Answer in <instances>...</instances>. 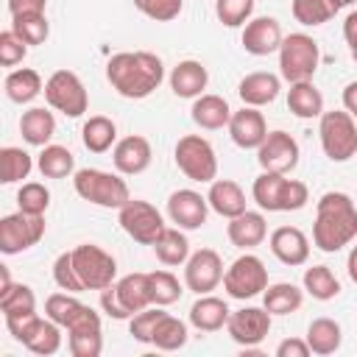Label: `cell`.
Listing matches in <instances>:
<instances>
[{
    "label": "cell",
    "instance_id": "obj_17",
    "mask_svg": "<svg viewBox=\"0 0 357 357\" xmlns=\"http://www.w3.org/2000/svg\"><path fill=\"white\" fill-rule=\"evenodd\" d=\"M206 215H209V201L195 192V190H176L170 192L167 198V218L184 229V231H192V229H201L206 223Z\"/></svg>",
    "mask_w": 357,
    "mask_h": 357
},
{
    "label": "cell",
    "instance_id": "obj_37",
    "mask_svg": "<svg viewBox=\"0 0 357 357\" xmlns=\"http://www.w3.org/2000/svg\"><path fill=\"white\" fill-rule=\"evenodd\" d=\"M36 167L45 178H67L70 173H75V156L64 145H45L36 159Z\"/></svg>",
    "mask_w": 357,
    "mask_h": 357
},
{
    "label": "cell",
    "instance_id": "obj_18",
    "mask_svg": "<svg viewBox=\"0 0 357 357\" xmlns=\"http://www.w3.org/2000/svg\"><path fill=\"white\" fill-rule=\"evenodd\" d=\"M282 25L273 17H254L245 22L243 28V47L251 56H268V53H279L282 47Z\"/></svg>",
    "mask_w": 357,
    "mask_h": 357
},
{
    "label": "cell",
    "instance_id": "obj_45",
    "mask_svg": "<svg viewBox=\"0 0 357 357\" xmlns=\"http://www.w3.org/2000/svg\"><path fill=\"white\" fill-rule=\"evenodd\" d=\"M148 279H151V298H153L156 307H170L184 293L178 279L170 271H153V273H148Z\"/></svg>",
    "mask_w": 357,
    "mask_h": 357
},
{
    "label": "cell",
    "instance_id": "obj_8",
    "mask_svg": "<svg viewBox=\"0 0 357 357\" xmlns=\"http://www.w3.org/2000/svg\"><path fill=\"white\" fill-rule=\"evenodd\" d=\"M117 223L123 226V231L131 240H137L142 245H153L167 229L162 212L153 204L139 201V198H131L117 209Z\"/></svg>",
    "mask_w": 357,
    "mask_h": 357
},
{
    "label": "cell",
    "instance_id": "obj_46",
    "mask_svg": "<svg viewBox=\"0 0 357 357\" xmlns=\"http://www.w3.org/2000/svg\"><path fill=\"white\" fill-rule=\"evenodd\" d=\"M17 204H20V209L28 212V215H45L47 206H50V192H47V187L39 184V181H25V184L20 187V192H17Z\"/></svg>",
    "mask_w": 357,
    "mask_h": 357
},
{
    "label": "cell",
    "instance_id": "obj_39",
    "mask_svg": "<svg viewBox=\"0 0 357 357\" xmlns=\"http://www.w3.org/2000/svg\"><path fill=\"white\" fill-rule=\"evenodd\" d=\"M290 8H293L296 22L315 28V25L329 22L343 6H340V0H293Z\"/></svg>",
    "mask_w": 357,
    "mask_h": 357
},
{
    "label": "cell",
    "instance_id": "obj_34",
    "mask_svg": "<svg viewBox=\"0 0 357 357\" xmlns=\"http://www.w3.org/2000/svg\"><path fill=\"white\" fill-rule=\"evenodd\" d=\"M312 349V354H335L340 349V340H343V332H340V324L335 318H315L310 321L307 326V337H304Z\"/></svg>",
    "mask_w": 357,
    "mask_h": 357
},
{
    "label": "cell",
    "instance_id": "obj_2",
    "mask_svg": "<svg viewBox=\"0 0 357 357\" xmlns=\"http://www.w3.org/2000/svg\"><path fill=\"white\" fill-rule=\"evenodd\" d=\"M357 237V206L346 192H324L315 206L312 223V243L335 254Z\"/></svg>",
    "mask_w": 357,
    "mask_h": 357
},
{
    "label": "cell",
    "instance_id": "obj_7",
    "mask_svg": "<svg viewBox=\"0 0 357 357\" xmlns=\"http://www.w3.org/2000/svg\"><path fill=\"white\" fill-rule=\"evenodd\" d=\"M176 165L178 170L190 178V181H201V184H212L218 178V156L215 148L209 145V139H204L201 134H184L176 142Z\"/></svg>",
    "mask_w": 357,
    "mask_h": 357
},
{
    "label": "cell",
    "instance_id": "obj_53",
    "mask_svg": "<svg viewBox=\"0 0 357 357\" xmlns=\"http://www.w3.org/2000/svg\"><path fill=\"white\" fill-rule=\"evenodd\" d=\"M100 307H103V312H106L109 318H114V321L131 318V315L126 312V307L120 304V298H117V293H114V284H109V287L100 290Z\"/></svg>",
    "mask_w": 357,
    "mask_h": 357
},
{
    "label": "cell",
    "instance_id": "obj_1",
    "mask_svg": "<svg viewBox=\"0 0 357 357\" xmlns=\"http://www.w3.org/2000/svg\"><path fill=\"white\" fill-rule=\"evenodd\" d=\"M106 78L112 89L128 100H142L165 81V64L148 50H123L106 61Z\"/></svg>",
    "mask_w": 357,
    "mask_h": 357
},
{
    "label": "cell",
    "instance_id": "obj_13",
    "mask_svg": "<svg viewBox=\"0 0 357 357\" xmlns=\"http://www.w3.org/2000/svg\"><path fill=\"white\" fill-rule=\"evenodd\" d=\"M64 329H67V346L73 357H100L103 329H100V315L92 307L84 304V310Z\"/></svg>",
    "mask_w": 357,
    "mask_h": 357
},
{
    "label": "cell",
    "instance_id": "obj_3",
    "mask_svg": "<svg viewBox=\"0 0 357 357\" xmlns=\"http://www.w3.org/2000/svg\"><path fill=\"white\" fill-rule=\"evenodd\" d=\"M73 187L84 201H89L95 206H103V209H120L126 201H131L126 178H120L117 173L98 170V167L75 170L73 173Z\"/></svg>",
    "mask_w": 357,
    "mask_h": 357
},
{
    "label": "cell",
    "instance_id": "obj_36",
    "mask_svg": "<svg viewBox=\"0 0 357 357\" xmlns=\"http://www.w3.org/2000/svg\"><path fill=\"white\" fill-rule=\"evenodd\" d=\"M0 310L3 318H20V315H33L36 312V296L28 284L11 282L0 287Z\"/></svg>",
    "mask_w": 357,
    "mask_h": 357
},
{
    "label": "cell",
    "instance_id": "obj_9",
    "mask_svg": "<svg viewBox=\"0 0 357 357\" xmlns=\"http://www.w3.org/2000/svg\"><path fill=\"white\" fill-rule=\"evenodd\" d=\"M73 265H75V273H78L84 290H103V287L114 284L117 262L100 245H92V243L75 245L73 248Z\"/></svg>",
    "mask_w": 357,
    "mask_h": 357
},
{
    "label": "cell",
    "instance_id": "obj_19",
    "mask_svg": "<svg viewBox=\"0 0 357 357\" xmlns=\"http://www.w3.org/2000/svg\"><path fill=\"white\" fill-rule=\"evenodd\" d=\"M229 134H231V142L243 151H251V148H259L262 139L268 137V126H265V117L257 106H243L240 112H231V120H229Z\"/></svg>",
    "mask_w": 357,
    "mask_h": 357
},
{
    "label": "cell",
    "instance_id": "obj_20",
    "mask_svg": "<svg viewBox=\"0 0 357 357\" xmlns=\"http://www.w3.org/2000/svg\"><path fill=\"white\" fill-rule=\"evenodd\" d=\"M151 159H153V151H151V142L142 134H131V137L117 139V145L112 151V162H114L117 173H123V176L145 173Z\"/></svg>",
    "mask_w": 357,
    "mask_h": 357
},
{
    "label": "cell",
    "instance_id": "obj_47",
    "mask_svg": "<svg viewBox=\"0 0 357 357\" xmlns=\"http://www.w3.org/2000/svg\"><path fill=\"white\" fill-rule=\"evenodd\" d=\"M215 14L226 28H240L254 14V0H215Z\"/></svg>",
    "mask_w": 357,
    "mask_h": 357
},
{
    "label": "cell",
    "instance_id": "obj_27",
    "mask_svg": "<svg viewBox=\"0 0 357 357\" xmlns=\"http://www.w3.org/2000/svg\"><path fill=\"white\" fill-rule=\"evenodd\" d=\"M114 293H117V298H120V304L126 307L128 315H134L145 307H153L148 273H126L123 279L114 282Z\"/></svg>",
    "mask_w": 357,
    "mask_h": 357
},
{
    "label": "cell",
    "instance_id": "obj_43",
    "mask_svg": "<svg viewBox=\"0 0 357 357\" xmlns=\"http://www.w3.org/2000/svg\"><path fill=\"white\" fill-rule=\"evenodd\" d=\"M11 31L25 42V45H42L50 33V22L45 17V11L36 14H14L11 17Z\"/></svg>",
    "mask_w": 357,
    "mask_h": 357
},
{
    "label": "cell",
    "instance_id": "obj_15",
    "mask_svg": "<svg viewBox=\"0 0 357 357\" xmlns=\"http://www.w3.org/2000/svg\"><path fill=\"white\" fill-rule=\"evenodd\" d=\"M271 312L265 307H243L237 312L229 315V324H226V332L234 343H240L243 349H254L259 346L268 332H271Z\"/></svg>",
    "mask_w": 357,
    "mask_h": 357
},
{
    "label": "cell",
    "instance_id": "obj_49",
    "mask_svg": "<svg viewBox=\"0 0 357 357\" xmlns=\"http://www.w3.org/2000/svg\"><path fill=\"white\" fill-rule=\"evenodd\" d=\"M134 8L153 22H170L181 14L184 0H134Z\"/></svg>",
    "mask_w": 357,
    "mask_h": 357
},
{
    "label": "cell",
    "instance_id": "obj_56",
    "mask_svg": "<svg viewBox=\"0 0 357 357\" xmlns=\"http://www.w3.org/2000/svg\"><path fill=\"white\" fill-rule=\"evenodd\" d=\"M343 39H346L349 50H357V8L349 11L343 20Z\"/></svg>",
    "mask_w": 357,
    "mask_h": 357
},
{
    "label": "cell",
    "instance_id": "obj_40",
    "mask_svg": "<svg viewBox=\"0 0 357 357\" xmlns=\"http://www.w3.org/2000/svg\"><path fill=\"white\" fill-rule=\"evenodd\" d=\"M33 170V159L28 151L17 148V145H6L0 151V181L3 184H14V181H22L28 178V173Z\"/></svg>",
    "mask_w": 357,
    "mask_h": 357
},
{
    "label": "cell",
    "instance_id": "obj_16",
    "mask_svg": "<svg viewBox=\"0 0 357 357\" xmlns=\"http://www.w3.org/2000/svg\"><path fill=\"white\" fill-rule=\"evenodd\" d=\"M257 162H259L262 170L290 173L298 165V142L287 131H282V128L268 131V137L257 148Z\"/></svg>",
    "mask_w": 357,
    "mask_h": 357
},
{
    "label": "cell",
    "instance_id": "obj_57",
    "mask_svg": "<svg viewBox=\"0 0 357 357\" xmlns=\"http://www.w3.org/2000/svg\"><path fill=\"white\" fill-rule=\"evenodd\" d=\"M343 109L357 120V81L346 84V89H343Z\"/></svg>",
    "mask_w": 357,
    "mask_h": 357
},
{
    "label": "cell",
    "instance_id": "obj_22",
    "mask_svg": "<svg viewBox=\"0 0 357 357\" xmlns=\"http://www.w3.org/2000/svg\"><path fill=\"white\" fill-rule=\"evenodd\" d=\"M226 234H229V243L243 248V251H251L257 248L265 237H268V223H265V215L262 212H243L237 218H229V226H226Z\"/></svg>",
    "mask_w": 357,
    "mask_h": 357
},
{
    "label": "cell",
    "instance_id": "obj_25",
    "mask_svg": "<svg viewBox=\"0 0 357 357\" xmlns=\"http://www.w3.org/2000/svg\"><path fill=\"white\" fill-rule=\"evenodd\" d=\"M206 81H209V73H206V67H204L201 61H195V59L178 61V64L173 67V73H170V89H173V95H178V98H192V100H195L198 95H204Z\"/></svg>",
    "mask_w": 357,
    "mask_h": 357
},
{
    "label": "cell",
    "instance_id": "obj_26",
    "mask_svg": "<svg viewBox=\"0 0 357 357\" xmlns=\"http://www.w3.org/2000/svg\"><path fill=\"white\" fill-rule=\"evenodd\" d=\"M209 209H215L220 218H237L245 212V192L231 178H215L206 192Z\"/></svg>",
    "mask_w": 357,
    "mask_h": 357
},
{
    "label": "cell",
    "instance_id": "obj_11",
    "mask_svg": "<svg viewBox=\"0 0 357 357\" xmlns=\"http://www.w3.org/2000/svg\"><path fill=\"white\" fill-rule=\"evenodd\" d=\"M265 287H268V268H265V262H262L259 257H254V254L237 257V259L226 268V273H223V290H226L231 298L245 301V298H254V296L265 293Z\"/></svg>",
    "mask_w": 357,
    "mask_h": 357
},
{
    "label": "cell",
    "instance_id": "obj_52",
    "mask_svg": "<svg viewBox=\"0 0 357 357\" xmlns=\"http://www.w3.org/2000/svg\"><path fill=\"white\" fill-rule=\"evenodd\" d=\"M307 201H310V190H307V184L298 181V178H287V184H284V195H282V212H296V209H301Z\"/></svg>",
    "mask_w": 357,
    "mask_h": 357
},
{
    "label": "cell",
    "instance_id": "obj_32",
    "mask_svg": "<svg viewBox=\"0 0 357 357\" xmlns=\"http://www.w3.org/2000/svg\"><path fill=\"white\" fill-rule=\"evenodd\" d=\"M284 184H287V176H284V173L262 170V173L254 178V187H251V195H254V201L259 204V209H265V212H282Z\"/></svg>",
    "mask_w": 357,
    "mask_h": 357
},
{
    "label": "cell",
    "instance_id": "obj_4",
    "mask_svg": "<svg viewBox=\"0 0 357 357\" xmlns=\"http://www.w3.org/2000/svg\"><path fill=\"white\" fill-rule=\"evenodd\" d=\"M318 64H321V50H318V42L312 36L290 33V36L282 39V47H279V75L287 84L312 81Z\"/></svg>",
    "mask_w": 357,
    "mask_h": 357
},
{
    "label": "cell",
    "instance_id": "obj_30",
    "mask_svg": "<svg viewBox=\"0 0 357 357\" xmlns=\"http://www.w3.org/2000/svg\"><path fill=\"white\" fill-rule=\"evenodd\" d=\"M287 109H290L296 117H301V120L321 117V114H324V95L315 89L312 81L290 84V89H287Z\"/></svg>",
    "mask_w": 357,
    "mask_h": 357
},
{
    "label": "cell",
    "instance_id": "obj_21",
    "mask_svg": "<svg viewBox=\"0 0 357 357\" xmlns=\"http://www.w3.org/2000/svg\"><path fill=\"white\" fill-rule=\"evenodd\" d=\"M271 251L282 265H304L310 259V240L296 226H279L271 231Z\"/></svg>",
    "mask_w": 357,
    "mask_h": 357
},
{
    "label": "cell",
    "instance_id": "obj_35",
    "mask_svg": "<svg viewBox=\"0 0 357 357\" xmlns=\"http://www.w3.org/2000/svg\"><path fill=\"white\" fill-rule=\"evenodd\" d=\"M81 139H84L86 151L106 153L112 145H117V126H114V120H109L103 114H92L81 128Z\"/></svg>",
    "mask_w": 357,
    "mask_h": 357
},
{
    "label": "cell",
    "instance_id": "obj_29",
    "mask_svg": "<svg viewBox=\"0 0 357 357\" xmlns=\"http://www.w3.org/2000/svg\"><path fill=\"white\" fill-rule=\"evenodd\" d=\"M20 134L28 145L45 148L50 142V137L56 134V117L53 112H47L45 106H33L28 112H22L20 117Z\"/></svg>",
    "mask_w": 357,
    "mask_h": 357
},
{
    "label": "cell",
    "instance_id": "obj_10",
    "mask_svg": "<svg viewBox=\"0 0 357 357\" xmlns=\"http://www.w3.org/2000/svg\"><path fill=\"white\" fill-rule=\"evenodd\" d=\"M45 100L64 117H81L89 106V95L73 70H56L45 81Z\"/></svg>",
    "mask_w": 357,
    "mask_h": 357
},
{
    "label": "cell",
    "instance_id": "obj_48",
    "mask_svg": "<svg viewBox=\"0 0 357 357\" xmlns=\"http://www.w3.org/2000/svg\"><path fill=\"white\" fill-rule=\"evenodd\" d=\"M165 315V310L162 307H145V310H139V312H134L131 318H128V332H131V337L134 340H139V343H151V337H153V329H156V324H159V318Z\"/></svg>",
    "mask_w": 357,
    "mask_h": 357
},
{
    "label": "cell",
    "instance_id": "obj_54",
    "mask_svg": "<svg viewBox=\"0 0 357 357\" xmlns=\"http://www.w3.org/2000/svg\"><path fill=\"white\" fill-rule=\"evenodd\" d=\"M312 349L307 340H298V337H287L276 346V357H310Z\"/></svg>",
    "mask_w": 357,
    "mask_h": 357
},
{
    "label": "cell",
    "instance_id": "obj_28",
    "mask_svg": "<svg viewBox=\"0 0 357 357\" xmlns=\"http://www.w3.org/2000/svg\"><path fill=\"white\" fill-rule=\"evenodd\" d=\"M190 117H192L195 126H201V128H206V131H218V128L229 126L231 109H229L226 98H220V95H198V98L192 100Z\"/></svg>",
    "mask_w": 357,
    "mask_h": 357
},
{
    "label": "cell",
    "instance_id": "obj_24",
    "mask_svg": "<svg viewBox=\"0 0 357 357\" xmlns=\"http://www.w3.org/2000/svg\"><path fill=\"white\" fill-rule=\"evenodd\" d=\"M229 315H231L229 304L223 298H218V296H209V293L198 296L195 304L190 307V324L198 332H218V329H223L229 324Z\"/></svg>",
    "mask_w": 357,
    "mask_h": 357
},
{
    "label": "cell",
    "instance_id": "obj_5",
    "mask_svg": "<svg viewBox=\"0 0 357 357\" xmlns=\"http://www.w3.org/2000/svg\"><path fill=\"white\" fill-rule=\"evenodd\" d=\"M6 326H8L11 337L33 354L50 357L61 349V326L56 321H50L47 315L39 318L33 312V315H20V318H6Z\"/></svg>",
    "mask_w": 357,
    "mask_h": 357
},
{
    "label": "cell",
    "instance_id": "obj_60",
    "mask_svg": "<svg viewBox=\"0 0 357 357\" xmlns=\"http://www.w3.org/2000/svg\"><path fill=\"white\" fill-rule=\"evenodd\" d=\"M351 59H354V61H357V50H351Z\"/></svg>",
    "mask_w": 357,
    "mask_h": 357
},
{
    "label": "cell",
    "instance_id": "obj_41",
    "mask_svg": "<svg viewBox=\"0 0 357 357\" xmlns=\"http://www.w3.org/2000/svg\"><path fill=\"white\" fill-rule=\"evenodd\" d=\"M151 343H153L156 349H162V351H176V349H181V346L187 343V324H184L181 318L165 312V315L159 318L156 329H153Z\"/></svg>",
    "mask_w": 357,
    "mask_h": 357
},
{
    "label": "cell",
    "instance_id": "obj_38",
    "mask_svg": "<svg viewBox=\"0 0 357 357\" xmlns=\"http://www.w3.org/2000/svg\"><path fill=\"white\" fill-rule=\"evenodd\" d=\"M153 251H156V259L162 265H184L190 259V240L184 237V231L176 226V229H165V234L153 243Z\"/></svg>",
    "mask_w": 357,
    "mask_h": 357
},
{
    "label": "cell",
    "instance_id": "obj_42",
    "mask_svg": "<svg viewBox=\"0 0 357 357\" xmlns=\"http://www.w3.org/2000/svg\"><path fill=\"white\" fill-rule=\"evenodd\" d=\"M304 290H307L312 298H318V301H329V298H335V296L340 293V282H337V276L332 273V268H326V265H312V268L304 271Z\"/></svg>",
    "mask_w": 357,
    "mask_h": 357
},
{
    "label": "cell",
    "instance_id": "obj_14",
    "mask_svg": "<svg viewBox=\"0 0 357 357\" xmlns=\"http://www.w3.org/2000/svg\"><path fill=\"white\" fill-rule=\"evenodd\" d=\"M223 273H226L223 271V259L212 248H198L184 262V284H187V290H192L198 296L212 293L223 282Z\"/></svg>",
    "mask_w": 357,
    "mask_h": 357
},
{
    "label": "cell",
    "instance_id": "obj_6",
    "mask_svg": "<svg viewBox=\"0 0 357 357\" xmlns=\"http://www.w3.org/2000/svg\"><path fill=\"white\" fill-rule=\"evenodd\" d=\"M318 137L324 153L332 162H349L357 153V123L346 109L324 112L318 123Z\"/></svg>",
    "mask_w": 357,
    "mask_h": 357
},
{
    "label": "cell",
    "instance_id": "obj_33",
    "mask_svg": "<svg viewBox=\"0 0 357 357\" xmlns=\"http://www.w3.org/2000/svg\"><path fill=\"white\" fill-rule=\"evenodd\" d=\"M304 301V290L296 287L293 282H276V284H268L265 293H262V307L271 312V315H290L301 307Z\"/></svg>",
    "mask_w": 357,
    "mask_h": 357
},
{
    "label": "cell",
    "instance_id": "obj_23",
    "mask_svg": "<svg viewBox=\"0 0 357 357\" xmlns=\"http://www.w3.org/2000/svg\"><path fill=\"white\" fill-rule=\"evenodd\" d=\"M279 89H282V81H279V75H273V73H248L240 84H237V95H240V100H243V106H268V103H273L276 100V95H279Z\"/></svg>",
    "mask_w": 357,
    "mask_h": 357
},
{
    "label": "cell",
    "instance_id": "obj_31",
    "mask_svg": "<svg viewBox=\"0 0 357 357\" xmlns=\"http://www.w3.org/2000/svg\"><path fill=\"white\" fill-rule=\"evenodd\" d=\"M3 89H6V98L11 103H31L39 92H45V84H42V75L31 67H22V70H11L3 81Z\"/></svg>",
    "mask_w": 357,
    "mask_h": 357
},
{
    "label": "cell",
    "instance_id": "obj_55",
    "mask_svg": "<svg viewBox=\"0 0 357 357\" xmlns=\"http://www.w3.org/2000/svg\"><path fill=\"white\" fill-rule=\"evenodd\" d=\"M45 3L47 0H8V11H11V17L14 14H36V11H45Z\"/></svg>",
    "mask_w": 357,
    "mask_h": 357
},
{
    "label": "cell",
    "instance_id": "obj_51",
    "mask_svg": "<svg viewBox=\"0 0 357 357\" xmlns=\"http://www.w3.org/2000/svg\"><path fill=\"white\" fill-rule=\"evenodd\" d=\"M25 53H28V45H25L11 28L0 33V64H3V67L20 64V61L25 59Z\"/></svg>",
    "mask_w": 357,
    "mask_h": 357
},
{
    "label": "cell",
    "instance_id": "obj_12",
    "mask_svg": "<svg viewBox=\"0 0 357 357\" xmlns=\"http://www.w3.org/2000/svg\"><path fill=\"white\" fill-rule=\"evenodd\" d=\"M42 237H45V215H28L17 209L14 215H6L0 220V251L3 254L28 251Z\"/></svg>",
    "mask_w": 357,
    "mask_h": 357
},
{
    "label": "cell",
    "instance_id": "obj_44",
    "mask_svg": "<svg viewBox=\"0 0 357 357\" xmlns=\"http://www.w3.org/2000/svg\"><path fill=\"white\" fill-rule=\"evenodd\" d=\"M84 310V301H78L75 298V293H53V296H47V301H45V315L50 318V321H56L61 329L78 315Z\"/></svg>",
    "mask_w": 357,
    "mask_h": 357
},
{
    "label": "cell",
    "instance_id": "obj_50",
    "mask_svg": "<svg viewBox=\"0 0 357 357\" xmlns=\"http://www.w3.org/2000/svg\"><path fill=\"white\" fill-rule=\"evenodd\" d=\"M53 279L67 293H84V284H81V279L75 273V265H73V251H64V254L56 257V262H53Z\"/></svg>",
    "mask_w": 357,
    "mask_h": 357
},
{
    "label": "cell",
    "instance_id": "obj_58",
    "mask_svg": "<svg viewBox=\"0 0 357 357\" xmlns=\"http://www.w3.org/2000/svg\"><path fill=\"white\" fill-rule=\"evenodd\" d=\"M346 271H349V279L357 284V245L349 251V259H346Z\"/></svg>",
    "mask_w": 357,
    "mask_h": 357
},
{
    "label": "cell",
    "instance_id": "obj_59",
    "mask_svg": "<svg viewBox=\"0 0 357 357\" xmlns=\"http://www.w3.org/2000/svg\"><path fill=\"white\" fill-rule=\"evenodd\" d=\"M351 3H354V0H340V6H351Z\"/></svg>",
    "mask_w": 357,
    "mask_h": 357
}]
</instances>
